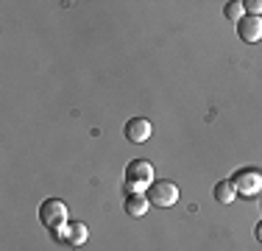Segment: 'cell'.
Here are the masks:
<instances>
[{"instance_id":"6da1fadb","label":"cell","mask_w":262,"mask_h":251,"mask_svg":"<svg viewBox=\"0 0 262 251\" xmlns=\"http://www.w3.org/2000/svg\"><path fill=\"white\" fill-rule=\"evenodd\" d=\"M154 184V165L145 159H134L126 168V193H145Z\"/></svg>"},{"instance_id":"7a4b0ae2","label":"cell","mask_w":262,"mask_h":251,"mask_svg":"<svg viewBox=\"0 0 262 251\" xmlns=\"http://www.w3.org/2000/svg\"><path fill=\"white\" fill-rule=\"evenodd\" d=\"M39 221L45 229H61V226H67V204L61 198H48V201H42V206H39Z\"/></svg>"},{"instance_id":"3957f363","label":"cell","mask_w":262,"mask_h":251,"mask_svg":"<svg viewBox=\"0 0 262 251\" xmlns=\"http://www.w3.org/2000/svg\"><path fill=\"white\" fill-rule=\"evenodd\" d=\"M148 201H151V206L167 210V206H173V204L179 201V187L173 184V181H167V179L154 181L151 190H148Z\"/></svg>"},{"instance_id":"277c9868","label":"cell","mask_w":262,"mask_h":251,"mask_svg":"<svg viewBox=\"0 0 262 251\" xmlns=\"http://www.w3.org/2000/svg\"><path fill=\"white\" fill-rule=\"evenodd\" d=\"M232 184L240 196L251 198V196H259L262 193V173L259 171H251V168H243L232 176Z\"/></svg>"},{"instance_id":"5b68a950","label":"cell","mask_w":262,"mask_h":251,"mask_svg":"<svg viewBox=\"0 0 262 251\" xmlns=\"http://www.w3.org/2000/svg\"><path fill=\"white\" fill-rule=\"evenodd\" d=\"M53 237H56V240H64L67 246H73V248H78V246H84V243H86L90 232H86L84 223H67V226H61V229H56Z\"/></svg>"},{"instance_id":"8992f818","label":"cell","mask_w":262,"mask_h":251,"mask_svg":"<svg viewBox=\"0 0 262 251\" xmlns=\"http://www.w3.org/2000/svg\"><path fill=\"white\" fill-rule=\"evenodd\" d=\"M237 34H240V39L248 42V45L259 42V39H262V17L246 14L240 23H237Z\"/></svg>"},{"instance_id":"52a82bcc","label":"cell","mask_w":262,"mask_h":251,"mask_svg":"<svg viewBox=\"0 0 262 251\" xmlns=\"http://www.w3.org/2000/svg\"><path fill=\"white\" fill-rule=\"evenodd\" d=\"M151 123L145 120V117H131L126 123V129H123V134H126V140H131L134 145H142L145 140H151Z\"/></svg>"},{"instance_id":"ba28073f","label":"cell","mask_w":262,"mask_h":251,"mask_svg":"<svg viewBox=\"0 0 262 251\" xmlns=\"http://www.w3.org/2000/svg\"><path fill=\"white\" fill-rule=\"evenodd\" d=\"M126 212L131 218H142L148 212V206H151V201H148V196H142V193H126Z\"/></svg>"},{"instance_id":"9c48e42d","label":"cell","mask_w":262,"mask_h":251,"mask_svg":"<svg viewBox=\"0 0 262 251\" xmlns=\"http://www.w3.org/2000/svg\"><path fill=\"white\" fill-rule=\"evenodd\" d=\"M212 196H215V201H221V204H232L234 196H237L232 179H229V181H217V184H215V193H212Z\"/></svg>"},{"instance_id":"30bf717a","label":"cell","mask_w":262,"mask_h":251,"mask_svg":"<svg viewBox=\"0 0 262 251\" xmlns=\"http://www.w3.org/2000/svg\"><path fill=\"white\" fill-rule=\"evenodd\" d=\"M223 14H226V20L232 23H240L243 17H246V9H243L240 0H232V3H226V9H223Z\"/></svg>"},{"instance_id":"8fae6325","label":"cell","mask_w":262,"mask_h":251,"mask_svg":"<svg viewBox=\"0 0 262 251\" xmlns=\"http://www.w3.org/2000/svg\"><path fill=\"white\" fill-rule=\"evenodd\" d=\"M243 9L254 17H262V0H243Z\"/></svg>"},{"instance_id":"7c38bea8","label":"cell","mask_w":262,"mask_h":251,"mask_svg":"<svg viewBox=\"0 0 262 251\" xmlns=\"http://www.w3.org/2000/svg\"><path fill=\"white\" fill-rule=\"evenodd\" d=\"M254 235H257V240H259V243H262V221H259V223H257V232H254Z\"/></svg>"},{"instance_id":"4fadbf2b","label":"cell","mask_w":262,"mask_h":251,"mask_svg":"<svg viewBox=\"0 0 262 251\" xmlns=\"http://www.w3.org/2000/svg\"><path fill=\"white\" fill-rule=\"evenodd\" d=\"M259 206H262V201H259Z\"/></svg>"}]
</instances>
